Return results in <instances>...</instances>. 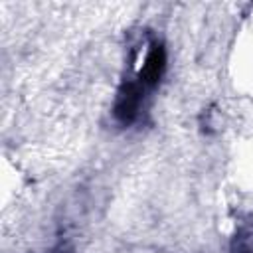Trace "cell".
<instances>
[{
  "label": "cell",
  "instance_id": "cell-1",
  "mask_svg": "<svg viewBox=\"0 0 253 253\" xmlns=\"http://www.w3.org/2000/svg\"><path fill=\"white\" fill-rule=\"evenodd\" d=\"M51 253H65L63 249H55V251H51Z\"/></svg>",
  "mask_w": 253,
  "mask_h": 253
}]
</instances>
